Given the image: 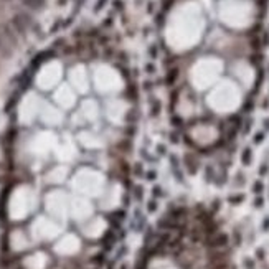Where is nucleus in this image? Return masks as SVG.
I'll use <instances>...</instances> for the list:
<instances>
[{"mask_svg": "<svg viewBox=\"0 0 269 269\" xmlns=\"http://www.w3.org/2000/svg\"><path fill=\"white\" fill-rule=\"evenodd\" d=\"M249 150H244V155H243V162L244 163H249Z\"/></svg>", "mask_w": 269, "mask_h": 269, "instance_id": "nucleus-3", "label": "nucleus"}, {"mask_svg": "<svg viewBox=\"0 0 269 269\" xmlns=\"http://www.w3.org/2000/svg\"><path fill=\"white\" fill-rule=\"evenodd\" d=\"M53 144H55V137H51V135H48V134H43V135H38V137L35 139L33 149L38 150V152H45V150H48Z\"/></svg>", "mask_w": 269, "mask_h": 269, "instance_id": "nucleus-1", "label": "nucleus"}, {"mask_svg": "<svg viewBox=\"0 0 269 269\" xmlns=\"http://www.w3.org/2000/svg\"><path fill=\"white\" fill-rule=\"evenodd\" d=\"M64 175V168H58V170H53L50 175V180L51 182H60V178Z\"/></svg>", "mask_w": 269, "mask_h": 269, "instance_id": "nucleus-2", "label": "nucleus"}]
</instances>
